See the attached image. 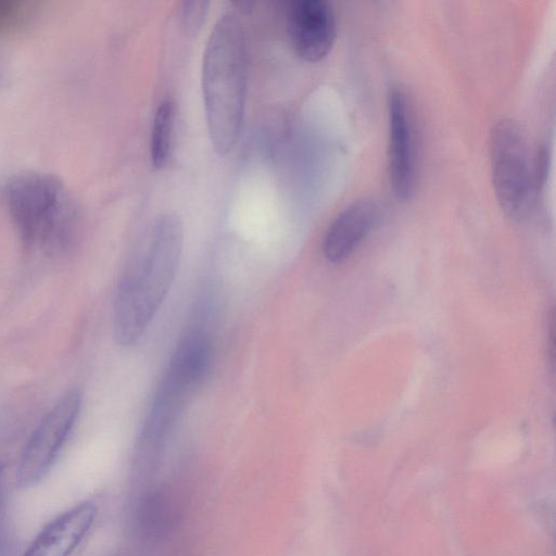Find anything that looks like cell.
I'll list each match as a JSON object with an SVG mask.
<instances>
[{
	"label": "cell",
	"mask_w": 556,
	"mask_h": 556,
	"mask_svg": "<svg viewBox=\"0 0 556 556\" xmlns=\"http://www.w3.org/2000/svg\"><path fill=\"white\" fill-rule=\"evenodd\" d=\"M184 227L176 214L161 215L143 247L129 260L119 279L113 306L118 344H137L165 300L178 270Z\"/></svg>",
	"instance_id": "1"
},
{
	"label": "cell",
	"mask_w": 556,
	"mask_h": 556,
	"mask_svg": "<svg viewBox=\"0 0 556 556\" xmlns=\"http://www.w3.org/2000/svg\"><path fill=\"white\" fill-rule=\"evenodd\" d=\"M248 52L242 21L235 10L219 16L205 46L201 88L211 144L227 155L240 137L247 98Z\"/></svg>",
	"instance_id": "2"
},
{
	"label": "cell",
	"mask_w": 556,
	"mask_h": 556,
	"mask_svg": "<svg viewBox=\"0 0 556 556\" xmlns=\"http://www.w3.org/2000/svg\"><path fill=\"white\" fill-rule=\"evenodd\" d=\"M10 216L23 242L48 253L60 252L72 241L77 211L64 185L54 176L24 173L5 186Z\"/></svg>",
	"instance_id": "3"
},
{
	"label": "cell",
	"mask_w": 556,
	"mask_h": 556,
	"mask_svg": "<svg viewBox=\"0 0 556 556\" xmlns=\"http://www.w3.org/2000/svg\"><path fill=\"white\" fill-rule=\"evenodd\" d=\"M492 182L497 202L511 219L521 222L533 208L536 181L534 159L521 125L513 118L497 121L491 129Z\"/></svg>",
	"instance_id": "4"
},
{
	"label": "cell",
	"mask_w": 556,
	"mask_h": 556,
	"mask_svg": "<svg viewBox=\"0 0 556 556\" xmlns=\"http://www.w3.org/2000/svg\"><path fill=\"white\" fill-rule=\"evenodd\" d=\"M80 407V392L67 391L34 430L16 470L20 489L37 485L50 472L76 424Z\"/></svg>",
	"instance_id": "5"
},
{
	"label": "cell",
	"mask_w": 556,
	"mask_h": 556,
	"mask_svg": "<svg viewBox=\"0 0 556 556\" xmlns=\"http://www.w3.org/2000/svg\"><path fill=\"white\" fill-rule=\"evenodd\" d=\"M389 178L399 201H409L416 191L418 165L413 108L407 93L393 87L388 94Z\"/></svg>",
	"instance_id": "6"
},
{
	"label": "cell",
	"mask_w": 556,
	"mask_h": 556,
	"mask_svg": "<svg viewBox=\"0 0 556 556\" xmlns=\"http://www.w3.org/2000/svg\"><path fill=\"white\" fill-rule=\"evenodd\" d=\"M288 27L296 54L306 62H319L336 41L334 9L327 0H294L288 10Z\"/></svg>",
	"instance_id": "7"
},
{
	"label": "cell",
	"mask_w": 556,
	"mask_h": 556,
	"mask_svg": "<svg viewBox=\"0 0 556 556\" xmlns=\"http://www.w3.org/2000/svg\"><path fill=\"white\" fill-rule=\"evenodd\" d=\"M378 216L379 206L372 199H359L346 206L325 232V258L331 264L348 260L374 228Z\"/></svg>",
	"instance_id": "8"
},
{
	"label": "cell",
	"mask_w": 556,
	"mask_h": 556,
	"mask_svg": "<svg viewBox=\"0 0 556 556\" xmlns=\"http://www.w3.org/2000/svg\"><path fill=\"white\" fill-rule=\"evenodd\" d=\"M97 507L78 504L51 520L34 539L23 556H71L91 530Z\"/></svg>",
	"instance_id": "9"
},
{
	"label": "cell",
	"mask_w": 556,
	"mask_h": 556,
	"mask_svg": "<svg viewBox=\"0 0 556 556\" xmlns=\"http://www.w3.org/2000/svg\"><path fill=\"white\" fill-rule=\"evenodd\" d=\"M168 494L155 486L144 489L136 503V522L139 533L152 539L160 536L172 520V502Z\"/></svg>",
	"instance_id": "10"
},
{
	"label": "cell",
	"mask_w": 556,
	"mask_h": 556,
	"mask_svg": "<svg viewBox=\"0 0 556 556\" xmlns=\"http://www.w3.org/2000/svg\"><path fill=\"white\" fill-rule=\"evenodd\" d=\"M175 102L163 99L154 113L150 137V159L154 168L161 169L168 162L175 126Z\"/></svg>",
	"instance_id": "11"
},
{
	"label": "cell",
	"mask_w": 556,
	"mask_h": 556,
	"mask_svg": "<svg viewBox=\"0 0 556 556\" xmlns=\"http://www.w3.org/2000/svg\"><path fill=\"white\" fill-rule=\"evenodd\" d=\"M210 10L206 0H186L179 10V23L187 36H195L205 23Z\"/></svg>",
	"instance_id": "12"
},
{
	"label": "cell",
	"mask_w": 556,
	"mask_h": 556,
	"mask_svg": "<svg viewBox=\"0 0 556 556\" xmlns=\"http://www.w3.org/2000/svg\"><path fill=\"white\" fill-rule=\"evenodd\" d=\"M18 4L11 1H0V34L15 25L20 18Z\"/></svg>",
	"instance_id": "13"
},
{
	"label": "cell",
	"mask_w": 556,
	"mask_h": 556,
	"mask_svg": "<svg viewBox=\"0 0 556 556\" xmlns=\"http://www.w3.org/2000/svg\"><path fill=\"white\" fill-rule=\"evenodd\" d=\"M3 471H4V467H3V464L0 462V506H1V492H2Z\"/></svg>",
	"instance_id": "14"
}]
</instances>
